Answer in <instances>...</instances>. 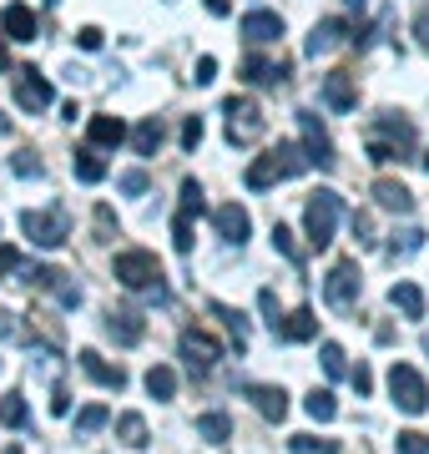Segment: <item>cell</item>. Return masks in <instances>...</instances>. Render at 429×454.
<instances>
[{
	"label": "cell",
	"mask_w": 429,
	"mask_h": 454,
	"mask_svg": "<svg viewBox=\"0 0 429 454\" xmlns=\"http://www.w3.org/2000/svg\"><path fill=\"white\" fill-rule=\"evenodd\" d=\"M369 162H379V167H389V162H404L414 152V127L410 121H399L394 112H384V116H374L369 121Z\"/></svg>",
	"instance_id": "6da1fadb"
},
{
	"label": "cell",
	"mask_w": 429,
	"mask_h": 454,
	"mask_svg": "<svg viewBox=\"0 0 429 454\" xmlns=\"http://www.w3.org/2000/svg\"><path fill=\"white\" fill-rule=\"evenodd\" d=\"M112 273L121 288L132 293H147V298H157V303H167V283H162V262L152 258V253H142V247H127V253H116Z\"/></svg>",
	"instance_id": "7a4b0ae2"
},
{
	"label": "cell",
	"mask_w": 429,
	"mask_h": 454,
	"mask_svg": "<svg viewBox=\"0 0 429 454\" xmlns=\"http://www.w3.org/2000/svg\"><path fill=\"white\" fill-rule=\"evenodd\" d=\"M298 172H308V157H303V146H293V142H278L268 157H258V162L248 167V187L253 192H263V187H273V182H288V177H298Z\"/></svg>",
	"instance_id": "3957f363"
},
{
	"label": "cell",
	"mask_w": 429,
	"mask_h": 454,
	"mask_svg": "<svg viewBox=\"0 0 429 454\" xmlns=\"http://www.w3.org/2000/svg\"><path fill=\"white\" fill-rule=\"evenodd\" d=\"M339 212H344V202H339V192H329V187H318V192L308 197V207H303V238H308L314 253H324V247L333 243Z\"/></svg>",
	"instance_id": "277c9868"
},
{
	"label": "cell",
	"mask_w": 429,
	"mask_h": 454,
	"mask_svg": "<svg viewBox=\"0 0 429 454\" xmlns=\"http://www.w3.org/2000/svg\"><path fill=\"white\" fill-rule=\"evenodd\" d=\"M16 273H20L16 283H31V288L51 293V298L61 303V309H76V303H82V288H76V283H71V278L61 273V268H51V262H20Z\"/></svg>",
	"instance_id": "5b68a950"
},
{
	"label": "cell",
	"mask_w": 429,
	"mask_h": 454,
	"mask_svg": "<svg viewBox=\"0 0 429 454\" xmlns=\"http://www.w3.org/2000/svg\"><path fill=\"white\" fill-rule=\"evenodd\" d=\"M222 112H228V142L232 146H253L258 137H263V106L253 97H228L222 101Z\"/></svg>",
	"instance_id": "8992f818"
},
{
	"label": "cell",
	"mask_w": 429,
	"mask_h": 454,
	"mask_svg": "<svg viewBox=\"0 0 429 454\" xmlns=\"http://www.w3.org/2000/svg\"><path fill=\"white\" fill-rule=\"evenodd\" d=\"M20 227H26V238H31L35 247H61L71 238V212L56 202V207L26 212V217H20Z\"/></svg>",
	"instance_id": "52a82bcc"
},
{
	"label": "cell",
	"mask_w": 429,
	"mask_h": 454,
	"mask_svg": "<svg viewBox=\"0 0 429 454\" xmlns=\"http://www.w3.org/2000/svg\"><path fill=\"white\" fill-rule=\"evenodd\" d=\"M359 288H363V278H359V262L354 258H339L333 273L324 278V298H329V309H339V313H348L359 303Z\"/></svg>",
	"instance_id": "ba28073f"
},
{
	"label": "cell",
	"mask_w": 429,
	"mask_h": 454,
	"mask_svg": "<svg viewBox=\"0 0 429 454\" xmlns=\"http://www.w3.org/2000/svg\"><path fill=\"white\" fill-rule=\"evenodd\" d=\"M389 394H394V404L404 414H425L429 409V389H425V379H419L414 364H394L389 369Z\"/></svg>",
	"instance_id": "9c48e42d"
},
{
	"label": "cell",
	"mask_w": 429,
	"mask_h": 454,
	"mask_svg": "<svg viewBox=\"0 0 429 454\" xmlns=\"http://www.w3.org/2000/svg\"><path fill=\"white\" fill-rule=\"evenodd\" d=\"M182 358H187L192 373H207L217 358H222V343H217L207 328H182Z\"/></svg>",
	"instance_id": "30bf717a"
},
{
	"label": "cell",
	"mask_w": 429,
	"mask_h": 454,
	"mask_svg": "<svg viewBox=\"0 0 429 454\" xmlns=\"http://www.w3.org/2000/svg\"><path fill=\"white\" fill-rule=\"evenodd\" d=\"M298 127H303V157H308V167H324V172H333V142H329V131L318 127V116L314 112H298Z\"/></svg>",
	"instance_id": "8fae6325"
},
{
	"label": "cell",
	"mask_w": 429,
	"mask_h": 454,
	"mask_svg": "<svg viewBox=\"0 0 429 454\" xmlns=\"http://www.w3.org/2000/svg\"><path fill=\"white\" fill-rule=\"evenodd\" d=\"M16 101H20V112H46L51 101H56V91H51V82L35 66H26L16 76Z\"/></svg>",
	"instance_id": "7c38bea8"
},
{
	"label": "cell",
	"mask_w": 429,
	"mask_h": 454,
	"mask_svg": "<svg viewBox=\"0 0 429 454\" xmlns=\"http://www.w3.org/2000/svg\"><path fill=\"white\" fill-rule=\"evenodd\" d=\"M324 106L329 112H354L359 106V76L354 71H329L324 76Z\"/></svg>",
	"instance_id": "4fadbf2b"
},
{
	"label": "cell",
	"mask_w": 429,
	"mask_h": 454,
	"mask_svg": "<svg viewBox=\"0 0 429 454\" xmlns=\"http://www.w3.org/2000/svg\"><path fill=\"white\" fill-rule=\"evenodd\" d=\"M243 399H253V409L273 424L288 419V394H283L278 384H243Z\"/></svg>",
	"instance_id": "5bb4252c"
},
{
	"label": "cell",
	"mask_w": 429,
	"mask_h": 454,
	"mask_svg": "<svg viewBox=\"0 0 429 454\" xmlns=\"http://www.w3.org/2000/svg\"><path fill=\"white\" fill-rule=\"evenodd\" d=\"M273 339H283V343H308V339H318V313H314V309L283 313L278 328H273Z\"/></svg>",
	"instance_id": "9a60e30c"
},
{
	"label": "cell",
	"mask_w": 429,
	"mask_h": 454,
	"mask_svg": "<svg viewBox=\"0 0 429 454\" xmlns=\"http://www.w3.org/2000/svg\"><path fill=\"white\" fill-rule=\"evenodd\" d=\"M213 223H217V232H222V243H248V232H253V217L238 202H222V207L213 212Z\"/></svg>",
	"instance_id": "2e32d148"
},
{
	"label": "cell",
	"mask_w": 429,
	"mask_h": 454,
	"mask_svg": "<svg viewBox=\"0 0 429 454\" xmlns=\"http://www.w3.org/2000/svg\"><path fill=\"white\" fill-rule=\"evenodd\" d=\"M344 35H348V20L329 16V20H318L314 31H308L303 51H308V56H329V51H339V46H344Z\"/></svg>",
	"instance_id": "e0dca14e"
},
{
	"label": "cell",
	"mask_w": 429,
	"mask_h": 454,
	"mask_svg": "<svg viewBox=\"0 0 429 454\" xmlns=\"http://www.w3.org/2000/svg\"><path fill=\"white\" fill-rule=\"evenodd\" d=\"M278 35H283L278 11H248V16H243V41H248V46H268V41H278Z\"/></svg>",
	"instance_id": "ac0fdd59"
},
{
	"label": "cell",
	"mask_w": 429,
	"mask_h": 454,
	"mask_svg": "<svg viewBox=\"0 0 429 454\" xmlns=\"http://www.w3.org/2000/svg\"><path fill=\"white\" fill-rule=\"evenodd\" d=\"M82 369L91 373V379H97L101 389H127V369H121V364H106V358L97 354V348H82Z\"/></svg>",
	"instance_id": "d6986e66"
},
{
	"label": "cell",
	"mask_w": 429,
	"mask_h": 454,
	"mask_svg": "<svg viewBox=\"0 0 429 454\" xmlns=\"http://www.w3.org/2000/svg\"><path fill=\"white\" fill-rule=\"evenodd\" d=\"M106 333H112L116 343H127V348H132V343H142L147 324H142V313H136V309H112V313H106Z\"/></svg>",
	"instance_id": "ffe728a7"
},
{
	"label": "cell",
	"mask_w": 429,
	"mask_h": 454,
	"mask_svg": "<svg viewBox=\"0 0 429 454\" xmlns=\"http://www.w3.org/2000/svg\"><path fill=\"white\" fill-rule=\"evenodd\" d=\"M0 35H11V41H35V11L20 5V0H11L5 16H0Z\"/></svg>",
	"instance_id": "44dd1931"
},
{
	"label": "cell",
	"mask_w": 429,
	"mask_h": 454,
	"mask_svg": "<svg viewBox=\"0 0 429 454\" xmlns=\"http://www.w3.org/2000/svg\"><path fill=\"white\" fill-rule=\"evenodd\" d=\"M243 82H253V86H278V82H288V61L248 56V61H243Z\"/></svg>",
	"instance_id": "7402d4cb"
},
{
	"label": "cell",
	"mask_w": 429,
	"mask_h": 454,
	"mask_svg": "<svg viewBox=\"0 0 429 454\" xmlns=\"http://www.w3.org/2000/svg\"><path fill=\"white\" fill-rule=\"evenodd\" d=\"M374 202H379V207H389V212H414V192L404 187V182H394V177L374 182Z\"/></svg>",
	"instance_id": "603a6c76"
},
{
	"label": "cell",
	"mask_w": 429,
	"mask_h": 454,
	"mask_svg": "<svg viewBox=\"0 0 429 454\" xmlns=\"http://www.w3.org/2000/svg\"><path fill=\"white\" fill-rule=\"evenodd\" d=\"M86 131H91V146H121V142H127L121 116H91V121H86Z\"/></svg>",
	"instance_id": "cb8c5ba5"
},
{
	"label": "cell",
	"mask_w": 429,
	"mask_h": 454,
	"mask_svg": "<svg viewBox=\"0 0 429 454\" xmlns=\"http://www.w3.org/2000/svg\"><path fill=\"white\" fill-rule=\"evenodd\" d=\"M116 439H121L127 450H147V444H152L147 419H142V414H121V419H116Z\"/></svg>",
	"instance_id": "d4e9b609"
},
{
	"label": "cell",
	"mask_w": 429,
	"mask_h": 454,
	"mask_svg": "<svg viewBox=\"0 0 429 454\" xmlns=\"http://www.w3.org/2000/svg\"><path fill=\"white\" fill-rule=\"evenodd\" d=\"M389 303H394L404 318H425V293L414 288V283H394V288H389Z\"/></svg>",
	"instance_id": "484cf974"
},
{
	"label": "cell",
	"mask_w": 429,
	"mask_h": 454,
	"mask_svg": "<svg viewBox=\"0 0 429 454\" xmlns=\"http://www.w3.org/2000/svg\"><path fill=\"white\" fill-rule=\"evenodd\" d=\"M71 172H76V182H101L106 177V162H101L97 146H82V152L71 157Z\"/></svg>",
	"instance_id": "4316f807"
},
{
	"label": "cell",
	"mask_w": 429,
	"mask_h": 454,
	"mask_svg": "<svg viewBox=\"0 0 429 454\" xmlns=\"http://www.w3.org/2000/svg\"><path fill=\"white\" fill-rule=\"evenodd\" d=\"M207 309H213V318H222V328L232 333L238 354H243V348H248V318H243L238 309H228V303H207Z\"/></svg>",
	"instance_id": "83f0119b"
},
{
	"label": "cell",
	"mask_w": 429,
	"mask_h": 454,
	"mask_svg": "<svg viewBox=\"0 0 429 454\" xmlns=\"http://www.w3.org/2000/svg\"><path fill=\"white\" fill-rule=\"evenodd\" d=\"M0 424H5V429H26V424H31L26 394H5V399H0Z\"/></svg>",
	"instance_id": "f1b7e54d"
},
{
	"label": "cell",
	"mask_w": 429,
	"mask_h": 454,
	"mask_svg": "<svg viewBox=\"0 0 429 454\" xmlns=\"http://www.w3.org/2000/svg\"><path fill=\"white\" fill-rule=\"evenodd\" d=\"M198 434L207 439V444H228V439H232V419L213 409V414H202V419H198Z\"/></svg>",
	"instance_id": "f546056e"
},
{
	"label": "cell",
	"mask_w": 429,
	"mask_h": 454,
	"mask_svg": "<svg viewBox=\"0 0 429 454\" xmlns=\"http://www.w3.org/2000/svg\"><path fill=\"white\" fill-rule=\"evenodd\" d=\"M132 146H136V157H152V152L162 146V121H157V116H147V121L132 131Z\"/></svg>",
	"instance_id": "4dcf8cb0"
},
{
	"label": "cell",
	"mask_w": 429,
	"mask_h": 454,
	"mask_svg": "<svg viewBox=\"0 0 429 454\" xmlns=\"http://www.w3.org/2000/svg\"><path fill=\"white\" fill-rule=\"evenodd\" d=\"M303 409H308V419H318V424H333V419H339V404H333L329 389H314L308 399H303Z\"/></svg>",
	"instance_id": "1f68e13d"
},
{
	"label": "cell",
	"mask_w": 429,
	"mask_h": 454,
	"mask_svg": "<svg viewBox=\"0 0 429 454\" xmlns=\"http://www.w3.org/2000/svg\"><path fill=\"white\" fill-rule=\"evenodd\" d=\"M147 394H152V399H172V394H177V373L167 369V364L147 369Z\"/></svg>",
	"instance_id": "d6a6232c"
},
{
	"label": "cell",
	"mask_w": 429,
	"mask_h": 454,
	"mask_svg": "<svg viewBox=\"0 0 429 454\" xmlns=\"http://www.w3.org/2000/svg\"><path fill=\"white\" fill-rule=\"evenodd\" d=\"M419 247H425V232H419V227H404V232L389 238V258H414Z\"/></svg>",
	"instance_id": "836d02e7"
},
{
	"label": "cell",
	"mask_w": 429,
	"mask_h": 454,
	"mask_svg": "<svg viewBox=\"0 0 429 454\" xmlns=\"http://www.w3.org/2000/svg\"><path fill=\"white\" fill-rule=\"evenodd\" d=\"M101 424H112V409H106V404H86L82 414H76V434H82V439L97 434Z\"/></svg>",
	"instance_id": "e575fe53"
},
{
	"label": "cell",
	"mask_w": 429,
	"mask_h": 454,
	"mask_svg": "<svg viewBox=\"0 0 429 454\" xmlns=\"http://www.w3.org/2000/svg\"><path fill=\"white\" fill-rule=\"evenodd\" d=\"M273 247H278V253H283V258H288V262H293V268H303V247H298V238H293V232H288V227H273Z\"/></svg>",
	"instance_id": "d590c367"
},
{
	"label": "cell",
	"mask_w": 429,
	"mask_h": 454,
	"mask_svg": "<svg viewBox=\"0 0 429 454\" xmlns=\"http://www.w3.org/2000/svg\"><path fill=\"white\" fill-rule=\"evenodd\" d=\"M288 450L293 454H339V444H333V439H314V434H293Z\"/></svg>",
	"instance_id": "8d00e7d4"
},
{
	"label": "cell",
	"mask_w": 429,
	"mask_h": 454,
	"mask_svg": "<svg viewBox=\"0 0 429 454\" xmlns=\"http://www.w3.org/2000/svg\"><path fill=\"white\" fill-rule=\"evenodd\" d=\"M172 247H177V253H192V217H187V212L172 217Z\"/></svg>",
	"instance_id": "74e56055"
},
{
	"label": "cell",
	"mask_w": 429,
	"mask_h": 454,
	"mask_svg": "<svg viewBox=\"0 0 429 454\" xmlns=\"http://www.w3.org/2000/svg\"><path fill=\"white\" fill-rule=\"evenodd\" d=\"M394 454H429V434H419V429H404V434L394 439Z\"/></svg>",
	"instance_id": "f35d334b"
},
{
	"label": "cell",
	"mask_w": 429,
	"mask_h": 454,
	"mask_svg": "<svg viewBox=\"0 0 429 454\" xmlns=\"http://www.w3.org/2000/svg\"><path fill=\"white\" fill-rule=\"evenodd\" d=\"M11 167H16V177H41V157H35L31 146H20L16 157H11Z\"/></svg>",
	"instance_id": "ab89813d"
},
{
	"label": "cell",
	"mask_w": 429,
	"mask_h": 454,
	"mask_svg": "<svg viewBox=\"0 0 429 454\" xmlns=\"http://www.w3.org/2000/svg\"><path fill=\"white\" fill-rule=\"evenodd\" d=\"M344 348H339V343H324V369H329V379H344L348 373V364H344Z\"/></svg>",
	"instance_id": "60d3db41"
},
{
	"label": "cell",
	"mask_w": 429,
	"mask_h": 454,
	"mask_svg": "<svg viewBox=\"0 0 429 454\" xmlns=\"http://www.w3.org/2000/svg\"><path fill=\"white\" fill-rule=\"evenodd\" d=\"M0 339H16V343H31V333L16 324V313H5L0 309Z\"/></svg>",
	"instance_id": "b9f144b4"
},
{
	"label": "cell",
	"mask_w": 429,
	"mask_h": 454,
	"mask_svg": "<svg viewBox=\"0 0 429 454\" xmlns=\"http://www.w3.org/2000/svg\"><path fill=\"white\" fill-rule=\"evenodd\" d=\"M348 227H354V238H359L363 247L374 243V217H369V212H354V217H348Z\"/></svg>",
	"instance_id": "7bdbcfd3"
},
{
	"label": "cell",
	"mask_w": 429,
	"mask_h": 454,
	"mask_svg": "<svg viewBox=\"0 0 429 454\" xmlns=\"http://www.w3.org/2000/svg\"><path fill=\"white\" fill-rule=\"evenodd\" d=\"M147 187H152V182H147V172H142V167H136V172H121V192H127V197H142Z\"/></svg>",
	"instance_id": "ee69618b"
},
{
	"label": "cell",
	"mask_w": 429,
	"mask_h": 454,
	"mask_svg": "<svg viewBox=\"0 0 429 454\" xmlns=\"http://www.w3.org/2000/svg\"><path fill=\"white\" fill-rule=\"evenodd\" d=\"M182 146H187V152H198V146H202V116H187V127H182Z\"/></svg>",
	"instance_id": "f6af8a7d"
},
{
	"label": "cell",
	"mask_w": 429,
	"mask_h": 454,
	"mask_svg": "<svg viewBox=\"0 0 429 454\" xmlns=\"http://www.w3.org/2000/svg\"><path fill=\"white\" fill-rule=\"evenodd\" d=\"M258 309H263L268 328H278V318H283V313H278V298H273V288H263V293H258Z\"/></svg>",
	"instance_id": "bcb514c9"
},
{
	"label": "cell",
	"mask_w": 429,
	"mask_h": 454,
	"mask_svg": "<svg viewBox=\"0 0 429 454\" xmlns=\"http://www.w3.org/2000/svg\"><path fill=\"white\" fill-rule=\"evenodd\" d=\"M97 238H101V243H112V238H116V217H112V207H97Z\"/></svg>",
	"instance_id": "7dc6e473"
},
{
	"label": "cell",
	"mask_w": 429,
	"mask_h": 454,
	"mask_svg": "<svg viewBox=\"0 0 429 454\" xmlns=\"http://www.w3.org/2000/svg\"><path fill=\"white\" fill-rule=\"evenodd\" d=\"M348 379H354V389H359V399H369V394H374V373H369V364H359V369L348 373Z\"/></svg>",
	"instance_id": "c3c4849f"
},
{
	"label": "cell",
	"mask_w": 429,
	"mask_h": 454,
	"mask_svg": "<svg viewBox=\"0 0 429 454\" xmlns=\"http://www.w3.org/2000/svg\"><path fill=\"white\" fill-rule=\"evenodd\" d=\"M213 76H217V61H213V56H198V66H192V82L207 86Z\"/></svg>",
	"instance_id": "681fc988"
},
{
	"label": "cell",
	"mask_w": 429,
	"mask_h": 454,
	"mask_svg": "<svg viewBox=\"0 0 429 454\" xmlns=\"http://www.w3.org/2000/svg\"><path fill=\"white\" fill-rule=\"evenodd\" d=\"M101 41H106V35H101L97 26H82V31H76V46L82 51H101Z\"/></svg>",
	"instance_id": "f907efd6"
},
{
	"label": "cell",
	"mask_w": 429,
	"mask_h": 454,
	"mask_svg": "<svg viewBox=\"0 0 429 454\" xmlns=\"http://www.w3.org/2000/svg\"><path fill=\"white\" fill-rule=\"evenodd\" d=\"M20 262H26V258H20L16 247H0V278H11V273L20 268Z\"/></svg>",
	"instance_id": "816d5d0a"
},
{
	"label": "cell",
	"mask_w": 429,
	"mask_h": 454,
	"mask_svg": "<svg viewBox=\"0 0 429 454\" xmlns=\"http://www.w3.org/2000/svg\"><path fill=\"white\" fill-rule=\"evenodd\" d=\"M51 414H71V394H66V389L51 394Z\"/></svg>",
	"instance_id": "f5cc1de1"
},
{
	"label": "cell",
	"mask_w": 429,
	"mask_h": 454,
	"mask_svg": "<svg viewBox=\"0 0 429 454\" xmlns=\"http://www.w3.org/2000/svg\"><path fill=\"white\" fill-rule=\"evenodd\" d=\"M414 35H419V46L429 51V11H425V16H419V20H414Z\"/></svg>",
	"instance_id": "db71d44e"
},
{
	"label": "cell",
	"mask_w": 429,
	"mask_h": 454,
	"mask_svg": "<svg viewBox=\"0 0 429 454\" xmlns=\"http://www.w3.org/2000/svg\"><path fill=\"white\" fill-rule=\"evenodd\" d=\"M207 11H213V16H228V11H232V0H207Z\"/></svg>",
	"instance_id": "11a10c76"
},
{
	"label": "cell",
	"mask_w": 429,
	"mask_h": 454,
	"mask_svg": "<svg viewBox=\"0 0 429 454\" xmlns=\"http://www.w3.org/2000/svg\"><path fill=\"white\" fill-rule=\"evenodd\" d=\"M5 66H11V51H5V41H0V71H5Z\"/></svg>",
	"instance_id": "9f6ffc18"
},
{
	"label": "cell",
	"mask_w": 429,
	"mask_h": 454,
	"mask_svg": "<svg viewBox=\"0 0 429 454\" xmlns=\"http://www.w3.org/2000/svg\"><path fill=\"white\" fill-rule=\"evenodd\" d=\"M5 131H11V121H5V112H0V137H5Z\"/></svg>",
	"instance_id": "6f0895ef"
},
{
	"label": "cell",
	"mask_w": 429,
	"mask_h": 454,
	"mask_svg": "<svg viewBox=\"0 0 429 454\" xmlns=\"http://www.w3.org/2000/svg\"><path fill=\"white\" fill-rule=\"evenodd\" d=\"M5 454H26V450H20V444H11V450H5Z\"/></svg>",
	"instance_id": "680465c9"
},
{
	"label": "cell",
	"mask_w": 429,
	"mask_h": 454,
	"mask_svg": "<svg viewBox=\"0 0 429 454\" xmlns=\"http://www.w3.org/2000/svg\"><path fill=\"white\" fill-rule=\"evenodd\" d=\"M348 5H363V0H348Z\"/></svg>",
	"instance_id": "91938a15"
},
{
	"label": "cell",
	"mask_w": 429,
	"mask_h": 454,
	"mask_svg": "<svg viewBox=\"0 0 429 454\" xmlns=\"http://www.w3.org/2000/svg\"><path fill=\"white\" fill-rule=\"evenodd\" d=\"M425 167H429V152H425Z\"/></svg>",
	"instance_id": "94428289"
},
{
	"label": "cell",
	"mask_w": 429,
	"mask_h": 454,
	"mask_svg": "<svg viewBox=\"0 0 429 454\" xmlns=\"http://www.w3.org/2000/svg\"><path fill=\"white\" fill-rule=\"evenodd\" d=\"M46 5H56V0H46Z\"/></svg>",
	"instance_id": "6125c7cd"
}]
</instances>
